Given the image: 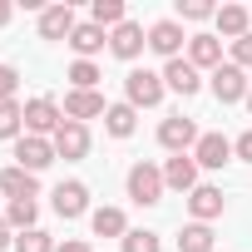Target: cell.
<instances>
[{"label":"cell","instance_id":"obj_1","mask_svg":"<svg viewBox=\"0 0 252 252\" xmlns=\"http://www.w3.org/2000/svg\"><path fill=\"white\" fill-rule=\"evenodd\" d=\"M163 168H154V163H134L129 168V198L139 203V208H154V203H163Z\"/></svg>","mask_w":252,"mask_h":252},{"label":"cell","instance_id":"obj_2","mask_svg":"<svg viewBox=\"0 0 252 252\" xmlns=\"http://www.w3.org/2000/svg\"><path fill=\"white\" fill-rule=\"evenodd\" d=\"M60 124H64V109H60L50 94H40V99L25 104V134H35V139H55Z\"/></svg>","mask_w":252,"mask_h":252},{"label":"cell","instance_id":"obj_3","mask_svg":"<svg viewBox=\"0 0 252 252\" xmlns=\"http://www.w3.org/2000/svg\"><path fill=\"white\" fill-rule=\"evenodd\" d=\"M163 74H154V69H129V79H124V94H129V104L134 109H154L158 99H163Z\"/></svg>","mask_w":252,"mask_h":252},{"label":"cell","instance_id":"obj_4","mask_svg":"<svg viewBox=\"0 0 252 252\" xmlns=\"http://www.w3.org/2000/svg\"><path fill=\"white\" fill-rule=\"evenodd\" d=\"M198 124L193 119H183V114H173V119H163L158 124V144L163 149H173V154H188V149H198Z\"/></svg>","mask_w":252,"mask_h":252},{"label":"cell","instance_id":"obj_5","mask_svg":"<svg viewBox=\"0 0 252 252\" xmlns=\"http://www.w3.org/2000/svg\"><path fill=\"white\" fill-rule=\"evenodd\" d=\"M15 158H20V168H25V173H40V168H50L60 154H55V144H50V139L25 134V139H15Z\"/></svg>","mask_w":252,"mask_h":252},{"label":"cell","instance_id":"obj_6","mask_svg":"<svg viewBox=\"0 0 252 252\" xmlns=\"http://www.w3.org/2000/svg\"><path fill=\"white\" fill-rule=\"evenodd\" d=\"M183 25L178 20H158L154 30H149V50L154 55H163V60H183Z\"/></svg>","mask_w":252,"mask_h":252},{"label":"cell","instance_id":"obj_7","mask_svg":"<svg viewBox=\"0 0 252 252\" xmlns=\"http://www.w3.org/2000/svg\"><path fill=\"white\" fill-rule=\"evenodd\" d=\"M213 94H218V104H237V99H247V69H237V64H218V69H213Z\"/></svg>","mask_w":252,"mask_h":252},{"label":"cell","instance_id":"obj_8","mask_svg":"<svg viewBox=\"0 0 252 252\" xmlns=\"http://www.w3.org/2000/svg\"><path fill=\"white\" fill-rule=\"evenodd\" d=\"M99 114H109V104H104L99 89H69L64 94V119L84 124V119H99Z\"/></svg>","mask_w":252,"mask_h":252},{"label":"cell","instance_id":"obj_9","mask_svg":"<svg viewBox=\"0 0 252 252\" xmlns=\"http://www.w3.org/2000/svg\"><path fill=\"white\" fill-rule=\"evenodd\" d=\"M50 208H55L64 222H69V218H84V213H89V188H84V183H60V188L50 193Z\"/></svg>","mask_w":252,"mask_h":252},{"label":"cell","instance_id":"obj_10","mask_svg":"<svg viewBox=\"0 0 252 252\" xmlns=\"http://www.w3.org/2000/svg\"><path fill=\"white\" fill-rule=\"evenodd\" d=\"M50 144H55L60 158H84V154H89V129H84V124H74V119H64Z\"/></svg>","mask_w":252,"mask_h":252},{"label":"cell","instance_id":"obj_11","mask_svg":"<svg viewBox=\"0 0 252 252\" xmlns=\"http://www.w3.org/2000/svg\"><path fill=\"white\" fill-rule=\"evenodd\" d=\"M74 30H79V20H74L69 5H50V10H40V40H64V45H69Z\"/></svg>","mask_w":252,"mask_h":252},{"label":"cell","instance_id":"obj_12","mask_svg":"<svg viewBox=\"0 0 252 252\" xmlns=\"http://www.w3.org/2000/svg\"><path fill=\"white\" fill-rule=\"evenodd\" d=\"M163 183H168L173 193H193V188H198V158H193V154H173V158L163 163Z\"/></svg>","mask_w":252,"mask_h":252},{"label":"cell","instance_id":"obj_13","mask_svg":"<svg viewBox=\"0 0 252 252\" xmlns=\"http://www.w3.org/2000/svg\"><path fill=\"white\" fill-rule=\"evenodd\" d=\"M144 45H149V35H144V25H134V20H124L119 30H109V50H114L119 60H139Z\"/></svg>","mask_w":252,"mask_h":252},{"label":"cell","instance_id":"obj_14","mask_svg":"<svg viewBox=\"0 0 252 252\" xmlns=\"http://www.w3.org/2000/svg\"><path fill=\"white\" fill-rule=\"evenodd\" d=\"M163 84L173 89V94H183V99H193L198 89H203V74L188 64V60H168L163 64Z\"/></svg>","mask_w":252,"mask_h":252},{"label":"cell","instance_id":"obj_15","mask_svg":"<svg viewBox=\"0 0 252 252\" xmlns=\"http://www.w3.org/2000/svg\"><path fill=\"white\" fill-rule=\"evenodd\" d=\"M188 213H193V222H213V218H222V188L198 183V188L188 193Z\"/></svg>","mask_w":252,"mask_h":252},{"label":"cell","instance_id":"obj_16","mask_svg":"<svg viewBox=\"0 0 252 252\" xmlns=\"http://www.w3.org/2000/svg\"><path fill=\"white\" fill-rule=\"evenodd\" d=\"M188 64L193 69H218L222 64V40L218 35H188Z\"/></svg>","mask_w":252,"mask_h":252},{"label":"cell","instance_id":"obj_17","mask_svg":"<svg viewBox=\"0 0 252 252\" xmlns=\"http://www.w3.org/2000/svg\"><path fill=\"white\" fill-rule=\"evenodd\" d=\"M193 158H198V168H222V163L232 158V139H222V134H203L198 149H193Z\"/></svg>","mask_w":252,"mask_h":252},{"label":"cell","instance_id":"obj_18","mask_svg":"<svg viewBox=\"0 0 252 252\" xmlns=\"http://www.w3.org/2000/svg\"><path fill=\"white\" fill-rule=\"evenodd\" d=\"M104 45H109V30H99L94 20H84V25H79V30L69 35V50H74L79 60H94V55H99Z\"/></svg>","mask_w":252,"mask_h":252},{"label":"cell","instance_id":"obj_19","mask_svg":"<svg viewBox=\"0 0 252 252\" xmlns=\"http://www.w3.org/2000/svg\"><path fill=\"white\" fill-rule=\"evenodd\" d=\"M104 129H109L114 139H129V134L139 129V109H134V104H109V114H104Z\"/></svg>","mask_w":252,"mask_h":252},{"label":"cell","instance_id":"obj_20","mask_svg":"<svg viewBox=\"0 0 252 252\" xmlns=\"http://www.w3.org/2000/svg\"><path fill=\"white\" fill-rule=\"evenodd\" d=\"M0 193H5L10 203L15 198H35V173H25L20 163H10L5 173H0Z\"/></svg>","mask_w":252,"mask_h":252},{"label":"cell","instance_id":"obj_21","mask_svg":"<svg viewBox=\"0 0 252 252\" xmlns=\"http://www.w3.org/2000/svg\"><path fill=\"white\" fill-rule=\"evenodd\" d=\"M218 30L227 35V40H242L247 35V25H252V10H242V5H218Z\"/></svg>","mask_w":252,"mask_h":252},{"label":"cell","instance_id":"obj_22","mask_svg":"<svg viewBox=\"0 0 252 252\" xmlns=\"http://www.w3.org/2000/svg\"><path fill=\"white\" fill-rule=\"evenodd\" d=\"M94 237H124L129 232V218H124V208H94Z\"/></svg>","mask_w":252,"mask_h":252},{"label":"cell","instance_id":"obj_23","mask_svg":"<svg viewBox=\"0 0 252 252\" xmlns=\"http://www.w3.org/2000/svg\"><path fill=\"white\" fill-rule=\"evenodd\" d=\"M213 227L208 222H188L183 232H178V252H213Z\"/></svg>","mask_w":252,"mask_h":252},{"label":"cell","instance_id":"obj_24","mask_svg":"<svg viewBox=\"0 0 252 252\" xmlns=\"http://www.w3.org/2000/svg\"><path fill=\"white\" fill-rule=\"evenodd\" d=\"M89 20H94L99 30H119L129 15H124V0H94V5H89Z\"/></svg>","mask_w":252,"mask_h":252},{"label":"cell","instance_id":"obj_25","mask_svg":"<svg viewBox=\"0 0 252 252\" xmlns=\"http://www.w3.org/2000/svg\"><path fill=\"white\" fill-rule=\"evenodd\" d=\"M5 139H25V104H0V144Z\"/></svg>","mask_w":252,"mask_h":252},{"label":"cell","instance_id":"obj_26","mask_svg":"<svg viewBox=\"0 0 252 252\" xmlns=\"http://www.w3.org/2000/svg\"><path fill=\"white\" fill-rule=\"evenodd\" d=\"M35 218H40V208H35V198H15V203L5 208V222H10L15 232H30V227H35Z\"/></svg>","mask_w":252,"mask_h":252},{"label":"cell","instance_id":"obj_27","mask_svg":"<svg viewBox=\"0 0 252 252\" xmlns=\"http://www.w3.org/2000/svg\"><path fill=\"white\" fill-rule=\"evenodd\" d=\"M60 242L50 237V232H40V227H30V232H15V252H55Z\"/></svg>","mask_w":252,"mask_h":252},{"label":"cell","instance_id":"obj_28","mask_svg":"<svg viewBox=\"0 0 252 252\" xmlns=\"http://www.w3.org/2000/svg\"><path fill=\"white\" fill-rule=\"evenodd\" d=\"M99 79H104V74H99L94 60H74V64H69V84H74V89H94Z\"/></svg>","mask_w":252,"mask_h":252},{"label":"cell","instance_id":"obj_29","mask_svg":"<svg viewBox=\"0 0 252 252\" xmlns=\"http://www.w3.org/2000/svg\"><path fill=\"white\" fill-rule=\"evenodd\" d=\"M124 252H158V232H149V227L124 232Z\"/></svg>","mask_w":252,"mask_h":252},{"label":"cell","instance_id":"obj_30","mask_svg":"<svg viewBox=\"0 0 252 252\" xmlns=\"http://www.w3.org/2000/svg\"><path fill=\"white\" fill-rule=\"evenodd\" d=\"M208 15H218L213 0H178V20H208Z\"/></svg>","mask_w":252,"mask_h":252},{"label":"cell","instance_id":"obj_31","mask_svg":"<svg viewBox=\"0 0 252 252\" xmlns=\"http://www.w3.org/2000/svg\"><path fill=\"white\" fill-rule=\"evenodd\" d=\"M15 89H20V69L0 64V104H15Z\"/></svg>","mask_w":252,"mask_h":252},{"label":"cell","instance_id":"obj_32","mask_svg":"<svg viewBox=\"0 0 252 252\" xmlns=\"http://www.w3.org/2000/svg\"><path fill=\"white\" fill-rule=\"evenodd\" d=\"M232 64H237V69H252V30H247L242 40H232Z\"/></svg>","mask_w":252,"mask_h":252},{"label":"cell","instance_id":"obj_33","mask_svg":"<svg viewBox=\"0 0 252 252\" xmlns=\"http://www.w3.org/2000/svg\"><path fill=\"white\" fill-rule=\"evenodd\" d=\"M232 154H237L242 163H252V129H247V134H237V144H232Z\"/></svg>","mask_w":252,"mask_h":252},{"label":"cell","instance_id":"obj_34","mask_svg":"<svg viewBox=\"0 0 252 252\" xmlns=\"http://www.w3.org/2000/svg\"><path fill=\"white\" fill-rule=\"evenodd\" d=\"M5 247H15V227H10L5 218H0V252H5Z\"/></svg>","mask_w":252,"mask_h":252},{"label":"cell","instance_id":"obj_35","mask_svg":"<svg viewBox=\"0 0 252 252\" xmlns=\"http://www.w3.org/2000/svg\"><path fill=\"white\" fill-rule=\"evenodd\" d=\"M55 252H94V247H89V242H74V237H64Z\"/></svg>","mask_w":252,"mask_h":252},{"label":"cell","instance_id":"obj_36","mask_svg":"<svg viewBox=\"0 0 252 252\" xmlns=\"http://www.w3.org/2000/svg\"><path fill=\"white\" fill-rule=\"evenodd\" d=\"M10 15H15V5H10V0H0V25H5Z\"/></svg>","mask_w":252,"mask_h":252},{"label":"cell","instance_id":"obj_37","mask_svg":"<svg viewBox=\"0 0 252 252\" xmlns=\"http://www.w3.org/2000/svg\"><path fill=\"white\" fill-rule=\"evenodd\" d=\"M247 109H252V89H247Z\"/></svg>","mask_w":252,"mask_h":252}]
</instances>
